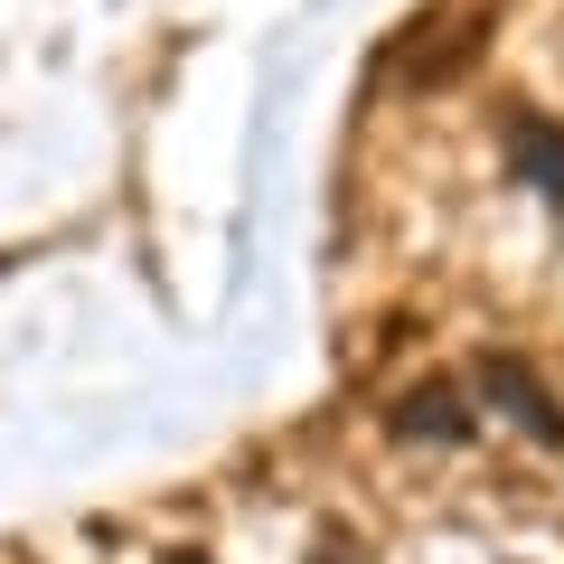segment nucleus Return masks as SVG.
Returning a JSON list of instances; mask_svg holds the SVG:
<instances>
[{
  "instance_id": "4",
  "label": "nucleus",
  "mask_w": 564,
  "mask_h": 564,
  "mask_svg": "<svg viewBox=\"0 0 564 564\" xmlns=\"http://www.w3.org/2000/svg\"><path fill=\"white\" fill-rule=\"evenodd\" d=\"M311 564H367V555H358V545H348V536H329V545H321V555H311Z\"/></svg>"
},
{
  "instance_id": "3",
  "label": "nucleus",
  "mask_w": 564,
  "mask_h": 564,
  "mask_svg": "<svg viewBox=\"0 0 564 564\" xmlns=\"http://www.w3.org/2000/svg\"><path fill=\"white\" fill-rule=\"evenodd\" d=\"M508 161H518V180H527V188H545V198L564 207V122L518 113V122H508Z\"/></svg>"
},
{
  "instance_id": "1",
  "label": "nucleus",
  "mask_w": 564,
  "mask_h": 564,
  "mask_svg": "<svg viewBox=\"0 0 564 564\" xmlns=\"http://www.w3.org/2000/svg\"><path fill=\"white\" fill-rule=\"evenodd\" d=\"M386 423H395L404 443H470V386L462 377H433V386H414V395H395Z\"/></svg>"
},
{
  "instance_id": "2",
  "label": "nucleus",
  "mask_w": 564,
  "mask_h": 564,
  "mask_svg": "<svg viewBox=\"0 0 564 564\" xmlns=\"http://www.w3.org/2000/svg\"><path fill=\"white\" fill-rule=\"evenodd\" d=\"M480 395H489V404H499V414H518V423H527V433H536V443H564V404H555V395H545V386H536V377H527V367H518V358H480Z\"/></svg>"
}]
</instances>
